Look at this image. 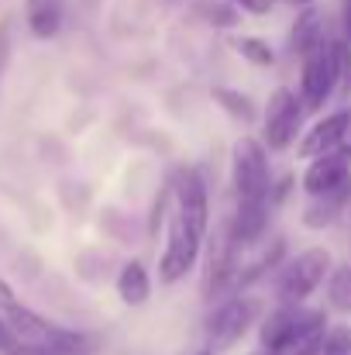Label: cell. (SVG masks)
I'll list each match as a JSON object with an SVG mask.
<instances>
[{
	"label": "cell",
	"instance_id": "cell-1",
	"mask_svg": "<svg viewBox=\"0 0 351 355\" xmlns=\"http://www.w3.org/2000/svg\"><path fill=\"white\" fill-rule=\"evenodd\" d=\"M0 318L7 321L14 338L35 355H90L100 342L97 335L73 331V328H62V324L35 314L31 307H24L14 297V290L3 279H0Z\"/></svg>",
	"mask_w": 351,
	"mask_h": 355
},
{
	"label": "cell",
	"instance_id": "cell-2",
	"mask_svg": "<svg viewBox=\"0 0 351 355\" xmlns=\"http://www.w3.org/2000/svg\"><path fill=\"white\" fill-rule=\"evenodd\" d=\"M341 42H327L321 38L314 49L303 52V69H300V101L303 107L317 111L324 107V101L334 94L338 80H341Z\"/></svg>",
	"mask_w": 351,
	"mask_h": 355
},
{
	"label": "cell",
	"instance_id": "cell-3",
	"mask_svg": "<svg viewBox=\"0 0 351 355\" xmlns=\"http://www.w3.org/2000/svg\"><path fill=\"white\" fill-rule=\"evenodd\" d=\"M331 272V252L327 248H307L300 252L276 279V300L279 304H303Z\"/></svg>",
	"mask_w": 351,
	"mask_h": 355
},
{
	"label": "cell",
	"instance_id": "cell-4",
	"mask_svg": "<svg viewBox=\"0 0 351 355\" xmlns=\"http://www.w3.org/2000/svg\"><path fill=\"white\" fill-rule=\"evenodd\" d=\"M317 328H324V314L321 311H307L303 304H282L262 324V349L265 352H279V349L300 342L303 335H310Z\"/></svg>",
	"mask_w": 351,
	"mask_h": 355
},
{
	"label": "cell",
	"instance_id": "cell-5",
	"mask_svg": "<svg viewBox=\"0 0 351 355\" xmlns=\"http://www.w3.org/2000/svg\"><path fill=\"white\" fill-rule=\"evenodd\" d=\"M234 190L237 200H255L269 197V159L265 145L255 138H237L234 141Z\"/></svg>",
	"mask_w": 351,
	"mask_h": 355
},
{
	"label": "cell",
	"instance_id": "cell-6",
	"mask_svg": "<svg viewBox=\"0 0 351 355\" xmlns=\"http://www.w3.org/2000/svg\"><path fill=\"white\" fill-rule=\"evenodd\" d=\"M200 245H204V235L193 232V228L183 221V214L176 211L172 221H169V238H165L162 262H159V276H162V283H176V279H183V276L197 266Z\"/></svg>",
	"mask_w": 351,
	"mask_h": 355
},
{
	"label": "cell",
	"instance_id": "cell-7",
	"mask_svg": "<svg viewBox=\"0 0 351 355\" xmlns=\"http://www.w3.org/2000/svg\"><path fill=\"white\" fill-rule=\"evenodd\" d=\"M300 121H303V101L289 87H279L269 97V107H265V145L272 152L289 148L296 141Z\"/></svg>",
	"mask_w": 351,
	"mask_h": 355
},
{
	"label": "cell",
	"instance_id": "cell-8",
	"mask_svg": "<svg viewBox=\"0 0 351 355\" xmlns=\"http://www.w3.org/2000/svg\"><path fill=\"white\" fill-rule=\"evenodd\" d=\"M262 314V304L251 300V297H234L231 304H224L210 321H207V338H210V349H228L234 345L248 324Z\"/></svg>",
	"mask_w": 351,
	"mask_h": 355
},
{
	"label": "cell",
	"instance_id": "cell-9",
	"mask_svg": "<svg viewBox=\"0 0 351 355\" xmlns=\"http://www.w3.org/2000/svg\"><path fill=\"white\" fill-rule=\"evenodd\" d=\"M172 193H176V204H179V214L183 221L200 232L207 238V225H210V200H207V187L200 180L197 169H179L176 173V183H172Z\"/></svg>",
	"mask_w": 351,
	"mask_h": 355
},
{
	"label": "cell",
	"instance_id": "cell-10",
	"mask_svg": "<svg viewBox=\"0 0 351 355\" xmlns=\"http://www.w3.org/2000/svg\"><path fill=\"white\" fill-rule=\"evenodd\" d=\"M345 183H351V152L348 148L317 155V159L307 166V173H303V190H307L310 197L331 193V190H338V187H345Z\"/></svg>",
	"mask_w": 351,
	"mask_h": 355
},
{
	"label": "cell",
	"instance_id": "cell-11",
	"mask_svg": "<svg viewBox=\"0 0 351 355\" xmlns=\"http://www.w3.org/2000/svg\"><path fill=\"white\" fill-rule=\"evenodd\" d=\"M348 124H351V111H338V114H327L324 121H317L303 141H300V155L303 159H317L324 152H338V148H348Z\"/></svg>",
	"mask_w": 351,
	"mask_h": 355
},
{
	"label": "cell",
	"instance_id": "cell-12",
	"mask_svg": "<svg viewBox=\"0 0 351 355\" xmlns=\"http://www.w3.org/2000/svg\"><path fill=\"white\" fill-rule=\"evenodd\" d=\"M269 225V197H255V200H237V214H234L231 238L234 245H251L265 235Z\"/></svg>",
	"mask_w": 351,
	"mask_h": 355
},
{
	"label": "cell",
	"instance_id": "cell-13",
	"mask_svg": "<svg viewBox=\"0 0 351 355\" xmlns=\"http://www.w3.org/2000/svg\"><path fill=\"white\" fill-rule=\"evenodd\" d=\"M348 200H351V183L331 190V193H317L314 204L303 211V225H307V228H324V225L338 221V214H345Z\"/></svg>",
	"mask_w": 351,
	"mask_h": 355
},
{
	"label": "cell",
	"instance_id": "cell-14",
	"mask_svg": "<svg viewBox=\"0 0 351 355\" xmlns=\"http://www.w3.org/2000/svg\"><path fill=\"white\" fill-rule=\"evenodd\" d=\"M62 0H28V28L35 38H55L62 28Z\"/></svg>",
	"mask_w": 351,
	"mask_h": 355
},
{
	"label": "cell",
	"instance_id": "cell-15",
	"mask_svg": "<svg viewBox=\"0 0 351 355\" xmlns=\"http://www.w3.org/2000/svg\"><path fill=\"white\" fill-rule=\"evenodd\" d=\"M117 297L124 304H131V307H141L152 297V279H148V272H145L141 262H127L120 269V276H117Z\"/></svg>",
	"mask_w": 351,
	"mask_h": 355
},
{
	"label": "cell",
	"instance_id": "cell-16",
	"mask_svg": "<svg viewBox=\"0 0 351 355\" xmlns=\"http://www.w3.org/2000/svg\"><path fill=\"white\" fill-rule=\"evenodd\" d=\"M327 300L334 311L351 314V262L331 269V279H327Z\"/></svg>",
	"mask_w": 351,
	"mask_h": 355
},
{
	"label": "cell",
	"instance_id": "cell-17",
	"mask_svg": "<svg viewBox=\"0 0 351 355\" xmlns=\"http://www.w3.org/2000/svg\"><path fill=\"white\" fill-rule=\"evenodd\" d=\"M197 14L207 21V24H217V28H234L237 24V7L224 3V0H200L197 3Z\"/></svg>",
	"mask_w": 351,
	"mask_h": 355
},
{
	"label": "cell",
	"instance_id": "cell-18",
	"mask_svg": "<svg viewBox=\"0 0 351 355\" xmlns=\"http://www.w3.org/2000/svg\"><path fill=\"white\" fill-rule=\"evenodd\" d=\"M324 35H321V24H317V14L314 10H307L300 21H296V28H293V52H307V49H314L317 42H321Z\"/></svg>",
	"mask_w": 351,
	"mask_h": 355
},
{
	"label": "cell",
	"instance_id": "cell-19",
	"mask_svg": "<svg viewBox=\"0 0 351 355\" xmlns=\"http://www.w3.org/2000/svg\"><path fill=\"white\" fill-rule=\"evenodd\" d=\"M234 49H237L248 62H255V66H272V59H276V55H272V49H269L262 38H237V42H234Z\"/></svg>",
	"mask_w": 351,
	"mask_h": 355
},
{
	"label": "cell",
	"instance_id": "cell-20",
	"mask_svg": "<svg viewBox=\"0 0 351 355\" xmlns=\"http://www.w3.org/2000/svg\"><path fill=\"white\" fill-rule=\"evenodd\" d=\"M214 97H217V101H221V104L231 111L234 118H241V121H251V118H255V111H251V101H248L244 94H237V90H224V87H221V90H214Z\"/></svg>",
	"mask_w": 351,
	"mask_h": 355
},
{
	"label": "cell",
	"instance_id": "cell-21",
	"mask_svg": "<svg viewBox=\"0 0 351 355\" xmlns=\"http://www.w3.org/2000/svg\"><path fill=\"white\" fill-rule=\"evenodd\" d=\"M321 345H324V328L303 335L300 342H293V345H286V349H279V352H265V355H317Z\"/></svg>",
	"mask_w": 351,
	"mask_h": 355
},
{
	"label": "cell",
	"instance_id": "cell-22",
	"mask_svg": "<svg viewBox=\"0 0 351 355\" xmlns=\"http://www.w3.org/2000/svg\"><path fill=\"white\" fill-rule=\"evenodd\" d=\"M317 355H351V328H334L331 335H324Z\"/></svg>",
	"mask_w": 351,
	"mask_h": 355
},
{
	"label": "cell",
	"instance_id": "cell-23",
	"mask_svg": "<svg viewBox=\"0 0 351 355\" xmlns=\"http://www.w3.org/2000/svg\"><path fill=\"white\" fill-rule=\"evenodd\" d=\"M0 352L3 355H35V352H28L17 338H14V331L7 328V321L0 318Z\"/></svg>",
	"mask_w": 351,
	"mask_h": 355
},
{
	"label": "cell",
	"instance_id": "cell-24",
	"mask_svg": "<svg viewBox=\"0 0 351 355\" xmlns=\"http://www.w3.org/2000/svg\"><path fill=\"white\" fill-rule=\"evenodd\" d=\"M7 59H10V17L0 21V76L7 69Z\"/></svg>",
	"mask_w": 351,
	"mask_h": 355
},
{
	"label": "cell",
	"instance_id": "cell-25",
	"mask_svg": "<svg viewBox=\"0 0 351 355\" xmlns=\"http://www.w3.org/2000/svg\"><path fill=\"white\" fill-rule=\"evenodd\" d=\"M228 3L248 10V14H269V10H272V0H228Z\"/></svg>",
	"mask_w": 351,
	"mask_h": 355
},
{
	"label": "cell",
	"instance_id": "cell-26",
	"mask_svg": "<svg viewBox=\"0 0 351 355\" xmlns=\"http://www.w3.org/2000/svg\"><path fill=\"white\" fill-rule=\"evenodd\" d=\"M345 31H348V38H351V0H345Z\"/></svg>",
	"mask_w": 351,
	"mask_h": 355
},
{
	"label": "cell",
	"instance_id": "cell-27",
	"mask_svg": "<svg viewBox=\"0 0 351 355\" xmlns=\"http://www.w3.org/2000/svg\"><path fill=\"white\" fill-rule=\"evenodd\" d=\"M286 3H293V7H307V3H314V0H286Z\"/></svg>",
	"mask_w": 351,
	"mask_h": 355
},
{
	"label": "cell",
	"instance_id": "cell-28",
	"mask_svg": "<svg viewBox=\"0 0 351 355\" xmlns=\"http://www.w3.org/2000/svg\"><path fill=\"white\" fill-rule=\"evenodd\" d=\"M200 355H210V352H200Z\"/></svg>",
	"mask_w": 351,
	"mask_h": 355
}]
</instances>
